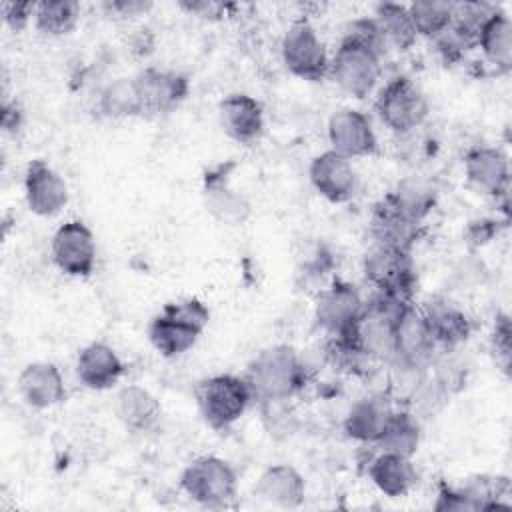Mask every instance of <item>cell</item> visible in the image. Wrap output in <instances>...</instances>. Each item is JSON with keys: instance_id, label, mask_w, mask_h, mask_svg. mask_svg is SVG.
I'll list each match as a JSON object with an SVG mask.
<instances>
[{"instance_id": "10", "label": "cell", "mask_w": 512, "mask_h": 512, "mask_svg": "<svg viewBox=\"0 0 512 512\" xmlns=\"http://www.w3.org/2000/svg\"><path fill=\"white\" fill-rule=\"evenodd\" d=\"M132 78L136 84L142 116L170 114L190 94V78L178 70L148 66Z\"/></svg>"}, {"instance_id": "33", "label": "cell", "mask_w": 512, "mask_h": 512, "mask_svg": "<svg viewBox=\"0 0 512 512\" xmlns=\"http://www.w3.org/2000/svg\"><path fill=\"white\" fill-rule=\"evenodd\" d=\"M98 110L112 120L142 116L134 78H116L106 84L98 96Z\"/></svg>"}, {"instance_id": "26", "label": "cell", "mask_w": 512, "mask_h": 512, "mask_svg": "<svg viewBox=\"0 0 512 512\" xmlns=\"http://www.w3.org/2000/svg\"><path fill=\"white\" fill-rule=\"evenodd\" d=\"M384 200L408 220L422 224L438 202V188L434 180L414 174L402 178L394 190L384 196Z\"/></svg>"}, {"instance_id": "24", "label": "cell", "mask_w": 512, "mask_h": 512, "mask_svg": "<svg viewBox=\"0 0 512 512\" xmlns=\"http://www.w3.org/2000/svg\"><path fill=\"white\" fill-rule=\"evenodd\" d=\"M114 412L124 428L132 432H150L160 422L162 406L148 388L128 384L118 390L114 400Z\"/></svg>"}, {"instance_id": "12", "label": "cell", "mask_w": 512, "mask_h": 512, "mask_svg": "<svg viewBox=\"0 0 512 512\" xmlns=\"http://www.w3.org/2000/svg\"><path fill=\"white\" fill-rule=\"evenodd\" d=\"M56 268L72 278H88L96 266V240L82 220H68L56 228L50 244Z\"/></svg>"}, {"instance_id": "34", "label": "cell", "mask_w": 512, "mask_h": 512, "mask_svg": "<svg viewBox=\"0 0 512 512\" xmlns=\"http://www.w3.org/2000/svg\"><path fill=\"white\" fill-rule=\"evenodd\" d=\"M454 6L456 2H448V0L412 2L408 6V12H410L416 34L430 40L436 38L442 30L450 26L454 16Z\"/></svg>"}, {"instance_id": "17", "label": "cell", "mask_w": 512, "mask_h": 512, "mask_svg": "<svg viewBox=\"0 0 512 512\" xmlns=\"http://www.w3.org/2000/svg\"><path fill=\"white\" fill-rule=\"evenodd\" d=\"M24 198L30 212L50 218L68 204V186L46 160L36 158L28 162L24 172Z\"/></svg>"}, {"instance_id": "30", "label": "cell", "mask_w": 512, "mask_h": 512, "mask_svg": "<svg viewBox=\"0 0 512 512\" xmlns=\"http://www.w3.org/2000/svg\"><path fill=\"white\" fill-rule=\"evenodd\" d=\"M374 20L384 36L386 46L406 52L414 46L418 34L414 30L408 6L398 2H380L374 8Z\"/></svg>"}, {"instance_id": "3", "label": "cell", "mask_w": 512, "mask_h": 512, "mask_svg": "<svg viewBox=\"0 0 512 512\" xmlns=\"http://www.w3.org/2000/svg\"><path fill=\"white\" fill-rule=\"evenodd\" d=\"M382 52L344 32L330 60L328 76L352 98H366L382 76Z\"/></svg>"}, {"instance_id": "41", "label": "cell", "mask_w": 512, "mask_h": 512, "mask_svg": "<svg viewBox=\"0 0 512 512\" xmlns=\"http://www.w3.org/2000/svg\"><path fill=\"white\" fill-rule=\"evenodd\" d=\"M20 122H22V112L16 104H8L4 102L2 106V126L6 130H18L20 128Z\"/></svg>"}, {"instance_id": "6", "label": "cell", "mask_w": 512, "mask_h": 512, "mask_svg": "<svg viewBox=\"0 0 512 512\" xmlns=\"http://www.w3.org/2000/svg\"><path fill=\"white\" fill-rule=\"evenodd\" d=\"M402 302L408 300L378 296L372 302H366L354 326L342 336L368 360L394 362V316Z\"/></svg>"}, {"instance_id": "40", "label": "cell", "mask_w": 512, "mask_h": 512, "mask_svg": "<svg viewBox=\"0 0 512 512\" xmlns=\"http://www.w3.org/2000/svg\"><path fill=\"white\" fill-rule=\"evenodd\" d=\"M180 8H184L186 12L194 14V16H202V18H220L226 12L224 4L218 2H206V0H196V2H180Z\"/></svg>"}, {"instance_id": "1", "label": "cell", "mask_w": 512, "mask_h": 512, "mask_svg": "<svg viewBox=\"0 0 512 512\" xmlns=\"http://www.w3.org/2000/svg\"><path fill=\"white\" fill-rule=\"evenodd\" d=\"M308 378V370L298 352L288 344H274L260 350L248 364L244 380L258 402L290 400Z\"/></svg>"}, {"instance_id": "18", "label": "cell", "mask_w": 512, "mask_h": 512, "mask_svg": "<svg viewBox=\"0 0 512 512\" xmlns=\"http://www.w3.org/2000/svg\"><path fill=\"white\" fill-rule=\"evenodd\" d=\"M218 120L224 134L238 144H252L264 134L262 104L244 92H232L220 100Z\"/></svg>"}, {"instance_id": "8", "label": "cell", "mask_w": 512, "mask_h": 512, "mask_svg": "<svg viewBox=\"0 0 512 512\" xmlns=\"http://www.w3.org/2000/svg\"><path fill=\"white\" fill-rule=\"evenodd\" d=\"M362 270L366 280L380 296L392 300H412L416 286V270L408 250L372 244L364 254Z\"/></svg>"}, {"instance_id": "21", "label": "cell", "mask_w": 512, "mask_h": 512, "mask_svg": "<svg viewBox=\"0 0 512 512\" xmlns=\"http://www.w3.org/2000/svg\"><path fill=\"white\" fill-rule=\"evenodd\" d=\"M76 376L90 390H110L124 376V362L104 342H90L76 356Z\"/></svg>"}, {"instance_id": "35", "label": "cell", "mask_w": 512, "mask_h": 512, "mask_svg": "<svg viewBox=\"0 0 512 512\" xmlns=\"http://www.w3.org/2000/svg\"><path fill=\"white\" fill-rule=\"evenodd\" d=\"M436 44L438 54L442 56V60L446 64H454L460 62L466 52H470L472 48H476V34H472L470 30H466L464 26L456 24L454 20L450 22V26L446 30H442L436 38H432Z\"/></svg>"}, {"instance_id": "2", "label": "cell", "mask_w": 512, "mask_h": 512, "mask_svg": "<svg viewBox=\"0 0 512 512\" xmlns=\"http://www.w3.org/2000/svg\"><path fill=\"white\" fill-rule=\"evenodd\" d=\"M210 322V310L198 298L168 302L148 324V340L164 358L188 352Z\"/></svg>"}, {"instance_id": "20", "label": "cell", "mask_w": 512, "mask_h": 512, "mask_svg": "<svg viewBox=\"0 0 512 512\" xmlns=\"http://www.w3.org/2000/svg\"><path fill=\"white\" fill-rule=\"evenodd\" d=\"M18 392L22 400L36 410H46L66 400V384L56 364L36 360L22 368L18 376Z\"/></svg>"}, {"instance_id": "27", "label": "cell", "mask_w": 512, "mask_h": 512, "mask_svg": "<svg viewBox=\"0 0 512 512\" xmlns=\"http://www.w3.org/2000/svg\"><path fill=\"white\" fill-rule=\"evenodd\" d=\"M420 226L422 224H416L402 216L384 198L374 206L370 216V236L374 244L392 246L408 252L420 238Z\"/></svg>"}, {"instance_id": "42", "label": "cell", "mask_w": 512, "mask_h": 512, "mask_svg": "<svg viewBox=\"0 0 512 512\" xmlns=\"http://www.w3.org/2000/svg\"><path fill=\"white\" fill-rule=\"evenodd\" d=\"M152 46H154V36L148 28H140L138 32H134L132 50H138L140 54H148L152 52Z\"/></svg>"}, {"instance_id": "28", "label": "cell", "mask_w": 512, "mask_h": 512, "mask_svg": "<svg viewBox=\"0 0 512 512\" xmlns=\"http://www.w3.org/2000/svg\"><path fill=\"white\" fill-rule=\"evenodd\" d=\"M222 172H208L204 178V202L208 212L228 226L244 224L250 218V202L244 194L230 188Z\"/></svg>"}, {"instance_id": "39", "label": "cell", "mask_w": 512, "mask_h": 512, "mask_svg": "<svg viewBox=\"0 0 512 512\" xmlns=\"http://www.w3.org/2000/svg\"><path fill=\"white\" fill-rule=\"evenodd\" d=\"M100 8L110 16V18H136L146 14L152 8V2L148 0H106L100 4Z\"/></svg>"}, {"instance_id": "16", "label": "cell", "mask_w": 512, "mask_h": 512, "mask_svg": "<svg viewBox=\"0 0 512 512\" xmlns=\"http://www.w3.org/2000/svg\"><path fill=\"white\" fill-rule=\"evenodd\" d=\"M308 176L314 190L334 204L348 202L358 188V176L352 160L334 150L316 154L310 160Z\"/></svg>"}, {"instance_id": "36", "label": "cell", "mask_w": 512, "mask_h": 512, "mask_svg": "<svg viewBox=\"0 0 512 512\" xmlns=\"http://www.w3.org/2000/svg\"><path fill=\"white\" fill-rule=\"evenodd\" d=\"M512 328H510V316L506 312L496 314L494 328L490 334V346L496 356V364L508 374L510 372V356H512Z\"/></svg>"}, {"instance_id": "15", "label": "cell", "mask_w": 512, "mask_h": 512, "mask_svg": "<svg viewBox=\"0 0 512 512\" xmlns=\"http://www.w3.org/2000/svg\"><path fill=\"white\" fill-rule=\"evenodd\" d=\"M330 150L346 158H364L378 152V138L370 118L356 108H340L328 120Z\"/></svg>"}, {"instance_id": "11", "label": "cell", "mask_w": 512, "mask_h": 512, "mask_svg": "<svg viewBox=\"0 0 512 512\" xmlns=\"http://www.w3.org/2000/svg\"><path fill=\"white\" fill-rule=\"evenodd\" d=\"M436 344L430 336L422 310L412 302H402L394 316V362L408 370L424 368L432 360Z\"/></svg>"}, {"instance_id": "13", "label": "cell", "mask_w": 512, "mask_h": 512, "mask_svg": "<svg viewBox=\"0 0 512 512\" xmlns=\"http://www.w3.org/2000/svg\"><path fill=\"white\" fill-rule=\"evenodd\" d=\"M366 302L358 288L346 280H334L328 288H322L314 302V320L328 336L346 334Z\"/></svg>"}, {"instance_id": "7", "label": "cell", "mask_w": 512, "mask_h": 512, "mask_svg": "<svg viewBox=\"0 0 512 512\" xmlns=\"http://www.w3.org/2000/svg\"><path fill=\"white\" fill-rule=\"evenodd\" d=\"M374 108L382 124L398 136H406L420 128L430 112L424 92L408 76L388 80L380 88Z\"/></svg>"}, {"instance_id": "5", "label": "cell", "mask_w": 512, "mask_h": 512, "mask_svg": "<svg viewBox=\"0 0 512 512\" xmlns=\"http://www.w3.org/2000/svg\"><path fill=\"white\" fill-rule=\"evenodd\" d=\"M180 488L200 506L224 508L238 494V476L230 462L206 454L186 464L180 474Z\"/></svg>"}, {"instance_id": "32", "label": "cell", "mask_w": 512, "mask_h": 512, "mask_svg": "<svg viewBox=\"0 0 512 512\" xmlns=\"http://www.w3.org/2000/svg\"><path fill=\"white\" fill-rule=\"evenodd\" d=\"M420 438L422 432L416 416L408 410H396L376 446L380 448V452H392L412 458L418 452Z\"/></svg>"}, {"instance_id": "22", "label": "cell", "mask_w": 512, "mask_h": 512, "mask_svg": "<svg viewBox=\"0 0 512 512\" xmlns=\"http://www.w3.org/2000/svg\"><path fill=\"white\" fill-rule=\"evenodd\" d=\"M394 412L392 402L384 394L364 396L356 400L344 416V432L356 442L376 444Z\"/></svg>"}, {"instance_id": "14", "label": "cell", "mask_w": 512, "mask_h": 512, "mask_svg": "<svg viewBox=\"0 0 512 512\" xmlns=\"http://www.w3.org/2000/svg\"><path fill=\"white\" fill-rule=\"evenodd\" d=\"M464 176L470 188L490 198H508L510 186V164L504 150L496 146L478 144L466 150Z\"/></svg>"}, {"instance_id": "9", "label": "cell", "mask_w": 512, "mask_h": 512, "mask_svg": "<svg viewBox=\"0 0 512 512\" xmlns=\"http://www.w3.org/2000/svg\"><path fill=\"white\" fill-rule=\"evenodd\" d=\"M284 66L296 78L320 82L328 76L330 58L316 28L300 18L288 26L280 44Z\"/></svg>"}, {"instance_id": "4", "label": "cell", "mask_w": 512, "mask_h": 512, "mask_svg": "<svg viewBox=\"0 0 512 512\" xmlns=\"http://www.w3.org/2000/svg\"><path fill=\"white\" fill-rule=\"evenodd\" d=\"M194 400L202 420L214 430H224L246 412L254 398L244 376L214 374L194 386Z\"/></svg>"}, {"instance_id": "29", "label": "cell", "mask_w": 512, "mask_h": 512, "mask_svg": "<svg viewBox=\"0 0 512 512\" xmlns=\"http://www.w3.org/2000/svg\"><path fill=\"white\" fill-rule=\"evenodd\" d=\"M476 48L496 68L498 74H506L512 68V22L500 8L482 24L476 40Z\"/></svg>"}, {"instance_id": "23", "label": "cell", "mask_w": 512, "mask_h": 512, "mask_svg": "<svg viewBox=\"0 0 512 512\" xmlns=\"http://www.w3.org/2000/svg\"><path fill=\"white\" fill-rule=\"evenodd\" d=\"M254 492L270 506L294 510L306 500V482L294 466L272 464L258 476Z\"/></svg>"}, {"instance_id": "38", "label": "cell", "mask_w": 512, "mask_h": 512, "mask_svg": "<svg viewBox=\"0 0 512 512\" xmlns=\"http://www.w3.org/2000/svg\"><path fill=\"white\" fill-rule=\"evenodd\" d=\"M34 6H36L34 2H4L2 4L4 24L12 32H22L34 18Z\"/></svg>"}, {"instance_id": "37", "label": "cell", "mask_w": 512, "mask_h": 512, "mask_svg": "<svg viewBox=\"0 0 512 512\" xmlns=\"http://www.w3.org/2000/svg\"><path fill=\"white\" fill-rule=\"evenodd\" d=\"M434 510L440 512H474L478 510L474 498L464 490V486H448L440 484Z\"/></svg>"}, {"instance_id": "19", "label": "cell", "mask_w": 512, "mask_h": 512, "mask_svg": "<svg viewBox=\"0 0 512 512\" xmlns=\"http://www.w3.org/2000/svg\"><path fill=\"white\" fill-rule=\"evenodd\" d=\"M420 310L436 346L456 348L472 334L470 316L458 304L444 296L428 298Z\"/></svg>"}, {"instance_id": "25", "label": "cell", "mask_w": 512, "mask_h": 512, "mask_svg": "<svg viewBox=\"0 0 512 512\" xmlns=\"http://www.w3.org/2000/svg\"><path fill=\"white\" fill-rule=\"evenodd\" d=\"M368 478L384 496L402 498L416 486L418 472L412 458L380 452L368 462Z\"/></svg>"}, {"instance_id": "31", "label": "cell", "mask_w": 512, "mask_h": 512, "mask_svg": "<svg viewBox=\"0 0 512 512\" xmlns=\"http://www.w3.org/2000/svg\"><path fill=\"white\" fill-rule=\"evenodd\" d=\"M80 12L82 8L74 0H42L34 6V26L44 36L60 38L78 26Z\"/></svg>"}]
</instances>
